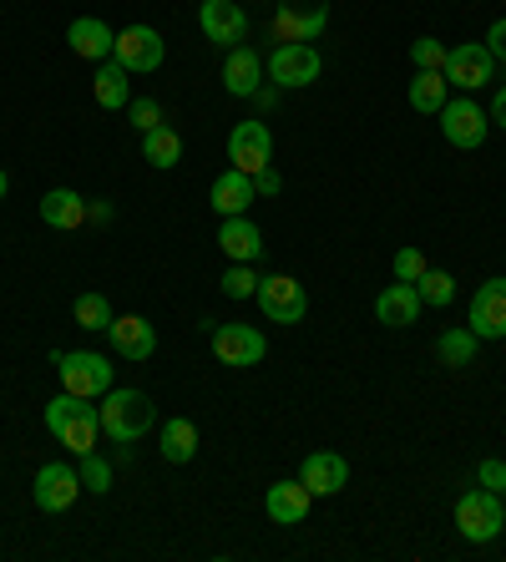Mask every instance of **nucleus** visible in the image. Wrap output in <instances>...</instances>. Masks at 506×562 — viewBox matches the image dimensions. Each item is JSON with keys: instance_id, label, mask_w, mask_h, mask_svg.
Returning a JSON list of instances; mask_svg holds the SVG:
<instances>
[{"instance_id": "obj_30", "label": "nucleus", "mask_w": 506, "mask_h": 562, "mask_svg": "<svg viewBox=\"0 0 506 562\" xmlns=\"http://www.w3.org/2000/svg\"><path fill=\"white\" fill-rule=\"evenodd\" d=\"M476 335L471 329H446L441 340H436V355H441V366H451V370H461V366H471L476 360Z\"/></svg>"}, {"instance_id": "obj_23", "label": "nucleus", "mask_w": 506, "mask_h": 562, "mask_svg": "<svg viewBox=\"0 0 506 562\" xmlns=\"http://www.w3.org/2000/svg\"><path fill=\"white\" fill-rule=\"evenodd\" d=\"M223 87H228V97H259L263 61L248 52V46H234V52H228V61H223Z\"/></svg>"}, {"instance_id": "obj_34", "label": "nucleus", "mask_w": 506, "mask_h": 562, "mask_svg": "<svg viewBox=\"0 0 506 562\" xmlns=\"http://www.w3.org/2000/svg\"><path fill=\"white\" fill-rule=\"evenodd\" d=\"M411 61H416V71H441L446 46L436 36H420V41H411Z\"/></svg>"}, {"instance_id": "obj_3", "label": "nucleus", "mask_w": 506, "mask_h": 562, "mask_svg": "<svg viewBox=\"0 0 506 562\" xmlns=\"http://www.w3.org/2000/svg\"><path fill=\"white\" fill-rule=\"evenodd\" d=\"M456 527H461L466 542H496L506 527V502L496 492H486V486H471L456 502Z\"/></svg>"}, {"instance_id": "obj_5", "label": "nucleus", "mask_w": 506, "mask_h": 562, "mask_svg": "<svg viewBox=\"0 0 506 562\" xmlns=\"http://www.w3.org/2000/svg\"><path fill=\"white\" fill-rule=\"evenodd\" d=\"M259 310L269 314L273 325H299L304 314H310V294H304V284L299 279H289V274H269V279H259Z\"/></svg>"}, {"instance_id": "obj_22", "label": "nucleus", "mask_w": 506, "mask_h": 562, "mask_svg": "<svg viewBox=\"0 0 506 562\" xmlns=\"http://www.w3.org/2000/svg\"><path fill=\"white\" fill-rule=\"evenodd\" d=\"M325 21H329V0L325 5H310V11H299V5H279V15H273V36H279V46L284 41H314L319 31H325Z\"/></svg>"}, {"instance_id": "obj_28", "label": "nucleus", "mask_w": 506, "mask_h": 562, "mask_svg": "<svg viewBox=\"0 0 506 562\" xmlns=\"http://www.w3.org/2000/svg\"><path fill=\"white\" fill-rule=\"evenodd\" d=\"M143 157L153 162V168H178L182 162V137L172 127H153V132H143Z\"/></svg>"}, {"instance_id": "obj_39", "label": "nucleus", "mask_w": 506, "mask_h": 562, "mask_svg": "<svg viewBox=\"0 0 506 562\" xmlns=\"http://www.w3.org/2000/svg\"><path fill=\"white\" fill-rule=\"evenodd\" d=\"M486 52H492L496 61H506V15H496L492 31H486Z\"/></svg>"}, {"instance_id": "obj_25", "label": "nucleus", "mask_w": 506, "mask_h": 562, "mask_svg": "<svg viewBox=\"0 0 506 562\" xmlns=\"http://www.w3.org/2000/svg\"><path fill=\"white\" fill-rule=\"evenodd\" d=\"M91 97L102 112H122L132 102V71L122 61H102V71L91 77Z\"/></svg>"}, {"instance_id": "obj_37", "label": "nucleus", "mask_w": 506, "mask_h": 562, "mask_svg": "<svg viewBox=\"0 0 506 562\" xmlns=\"http://www.w3.org/2000/svg\"><path fill=\"white\" fill-rule=\"evenodd\" d=\"M476 482L486 486V492H496V497H502V492H506V461L502 457H486L476 467Z\"/></svg>"}, {"instance_id": "obj_2", "label": "nucleus", "mask_w": 506, "mask_h": 562, "mask_svg": "<svg viewBox=\"0 0 506 562\" xmlns=\"http://www.w3.org/2000/svg\"><path fill=\"white\" fill-rule=\"evenodd\" d=\"M52 366L61 375V391L81 395V401H97L112 391V366L97 350H52Z\"/></svg>"}, {"instance_id": "obj_19", "label": "nucleus", "mask_w": 506, "mask_h": 562, "mask_svg": "<svg viewBox=\"0 0 506 562\" xmlns=\"http://www.w3.org/2000/svg\"><path fill=\"white\" fill-rule=\"evenodd\" d=\"M420 310H426V304H420L416 284H401V279H395V284H385V289L375 294V314H380V325H390V329L416 325Z\"/></svg>"}, {"instance_id": "obj_41", "label": "nucleus", "mask_w": 506, "mask_h": 562, "mask_svg": "<svg viewBox=\"0 0 506 562\" xmlns=\"http://www.w3.org/2000/svg\"><path fill=\"white\" fill-rule=\"evenodd\" d=\"M486 117H492L496 127H506V87H502V92H496V102H492V112H486Z\"/></svg>"}, {"instance_id": "obj_21", "label": "nucleus", "mask_w": 506, "mask_h": 562, "mask_svg": "<svg viewBox=\"0 0 506 562\" xmlns=\"http://www.w3.org/2000/svg\"><path fill=\"white\" fill-rule=\"evenodd\" d=\"M91 218V209H87V198L81 193H71V188H52V193L41 198V223L46 228H61V234H77L81 223Z\"/></svg>"}, {"instance_id": "obj_1", "label": "nucleus", "mask_w": 506, "mask_h": 562, "mask_svg": "<svg viewBox=\"0 0 506 562\" xmlns=\"http://www.w3.org/2000/svg\"><path fill=\"white\" fill-rule=\"evenodd\" d=\"M97 416H102V436H112L117 446H132L137 436L153 431L157 406H153V395H143V391H117V385H112V391L102 395Z\"/></svg>"}, {"instance_id": "obj_31", "label": "nucleus", "mask_w": 506, "mask_h": 562, "mask_svg": "<svg viewBox=\"0 0 506 562\" xmlns=\"http://www.w3.org/2000/svg\"><path fill=\"white\" fill-rule=\"evenodd\" d=\"M416 294H420V304H436V310H441V304L456 300V279L446 274V269H426V274L416 279Z\"/></svg>"}, {"instance_id": "obj_14", "label": "nucleus", "mask_w": 506, "mask_h": 562, "mask_svg": "<svg viewBox=\"0 0 506 562\" xmlns=\"http://www.w3.org/2000/svg\"><path fill=\"white\" fill-rule=\"evenodd\" d=\"M66 46H71L81 61H112V52H117V31L106 26L102 15H77L71 31H66Z\"/></svg>"}, {"instance_id": "obj_27", "label": "nucleus", "mask_w": 506, "mask_h": 562, "mask_svg": "<svg viewBox=\"0 0 506 562\" xmlns=\"http://www.w3.org/2000/svg\"><path fill=\"white\" fill-rule=\"evenodd\" d=\"M198 457V426L193 420L172 416L168 426H162V461H172V467H182V461Z\"/></svg>"}, {"instance_id": "obj_40", "label": "nucleus", "mask_w": 506, "mask_h": 562, "mask_svg": "<svg viewBox=\"0 0 506 562\" xmlns=\"http://www.w3.org/2000/svg\"><path fill=\"white\" fill-rule=\"evenodd\" d=\"M279 188H284V178L273 172V162H269V168H259V172H254V193L273 198V193H279Z\"/></svg>"}, {"instance_id": "obj_20", "label": "nucleus", "mask_w": 506, "mask_h": 562, "mask_svg": "<svg viewBox=\"0 0 506 562\" xmlns=\"http://www.w3.org/2000/svg\"><path fill=\"white\" fill-rule=\"evenodd\" d=\"M310 502H314V492L304 482H273L269 497H263V512H269L279 527H299L310 517Z\"/></svg>"}, {"instance_id": "obj_26", "label": "nucleus", "mask_w": 506, "mask_h": 562, "mask_svg": "<svg viewBox=\"0 0 506 562\" xmlns=\"http://www.w3.org/2000/svg\"><path fill=\"white\" fill-rule=\"evenodd\" d=\"M446 102H451V81H446V71H416V81H411V106L426 112V117H441Z\"/></svg>"}, {"instance_id": "obj_6", "label": "nucleus", "mask_w": 506, "mask_h": 562, "mask_svg": "<svg viewBox=\"0 0 506 562\" xmlns=\"http://www.w3.org/2000/svg\"><path fill=\"white\" fill-rule=\"evenodd\" d=\"M81 492H87V486H81V471L71 467V461H46V467L36 471V486H31V497H36L41 512L77 507Z\"/></svg>"}, {"instance_id": "obj_35", "label": "nucleus", "mask_w": 506, "mask_h": 562, "mask_svg": "<svg viewBox=\"0 0 506 562\" xmlns=\"http://www.w3.org/2000/svg\"><path fill=\"white\" fill-rule=\"evenodd\" d=\"M132 127L137 132H153V127H162V102L157 97H132Z\"/></svg>"}, {"instance_id": "obj_9", "label": "nucleus", "mask_w": 506, "mask_h": 562, "mask_svg": "<svg viewBox=\"0 0 506 562\" xmlns=\"http://www.w3.org/2000/svg\"><path fill=\"white\" fill-rule=\"evenodd\" d=\"M213 355H218L223 366H259L263 355H269V340H263L254 325H218L213 329Z\"/></svg>"}, {"instance_id": "obj_42", "label": "nucleus", "mask_w": 506, "mask_h": 562, "mask_svg": "<svg viewBox=\"0 0 506 562\" xmlns=\"http://www.w3.org/2000/svg\"><path fill=\"white\" fill-rule=\"evenodd\" d=\"M5 193H11V178H5V168H0V203H5Z\"/></svg>"}, {"instance_id": "obj_38", "label": "nucleus", "mask_w": 506, "mask_h": 562, "mask_svg": "<svg viewBox=\"0 0 506 562\" xmlns=\"http://www.w3.org/2000/svg\"><path fill=\"white\" fill-rule=\"evenodd\" d=\"M77 401H81V395H71V391H61V395H56V401H52V406H46V411H41V420H46V431H61V420L66 416H71V406H77Z\"/></svg>"}, {"instance_id": "obj_8", "label": "nucleus", "mask_w": 506, "mask_h": 562, "mask_svg": "<svg viewBox=\"0 0 506 562\" xmlns=\"http://www.w3.org/2000/svg\"><path fill=\"white\" fill-rule=\"evenodd\" d=\"M198 26H203V36H209L213 46H223V52H234V46L248 41V15L238 0H203Z\"/></svg>"}, {"instance_id": "obj_36", "label": "nucleus", "mask_w": 506, "mask_h": 562, "mask_svg": "<svg viewBox=\"0 0 506 562\" xmlns=\"http://www.w3.org/2000/svg\"><path fill=\"white\" fill-rule=\"evenodd\" d=\"M426 269H430V263H426V254H420V249H401V254H395V279H401V284H416Z\"/></svg>"}, {"instance_id": "obj_24", "label": "nucleus", "mask_w": 506, "mask_h": 562, "mask_svg": "<svg viewBox=\"0 0 506 562\" xmlns=\"http://www.w3.org/2000/svg\"><path fill=\"white\" fill-rule=\"evenodd\" d=\"M213 213H223V218H234V213H248V203H254V178L248 172H238V168H228V172H218L213 178Z\"/></svg>"}, {"instance_id": "obj_16", "label": "nucleus", "mask_w": 506, "mask_h": 562, "mask_svg": "<svg viewBox=\"0 0 506 562\" xmlns=\"http://www.w3.org/2000/svg\"><path fill=\"white\" fill-rule=\"evenodd\" d=\"M56 441H61L71 457H87V451H97V441H102V416H97V406H91V401H77V406H71V416L61 420Z\"/></svg>"}, {"instance_id": "obj_4", "label": "nucleus", "mask_w": 506, "mask_h": 562, "mask_svg": "<svg viewBox=\"0 0 506 562\" xmlns=\"http://www.w3.org/2000/svg\"><path fill=\"white\" fill-rule=\"evenodd\" d=\"M269 81L273 87H284V92H294V87H314L319 81V71H325V56L314 52L310 41H284V46H273L269 56Z\"/></svg>"}, {"instance_id": "obj_43", "label": "nucleus", "mask_w": 506, "mask_h": 562, "mask_svg": "<svg viewBox=\"0 0 506 562\" xmlns=\"http://www.w3.org/2000/svg\"><path fill=\"white\" fill-rule=\"evenodd\" d=\"M502 497H506V492H502Z\"/></svg>"}, {"instance_id": "obj_7", "label": "nucleus", "mask_w": 506, "mask_h": 562, "mask_svg": "<svg viewBox=\"0 0 506 562\" xmlns=\"http://www.w3.org/2000/svg\"><path fill=\"white\" fill-rule=\"evenodd\" d=\"M466 329L476 340H506V279H486V284L471 294Z\"/></svg>"}, {"instance_id": "obj_33", "label": "nucleus", "mask_w": 506, "mask_h": 562, "mask_svg": "<svg viewBox=\"0 0 506 562\" xmlns=\"http://www.w3.org/2000/svg\"><path fill=\"white\" fill-rule=\"evenodd\" d=\"M223 294H228V300H254V294H259V274H254V263H234V269L223 274Z\"/></svg>"}, {"instance_id": "obj_10", "label": "nucleus", "mask_w": 506, "mask_h": 562, "mask_svg": "<svg viewBox=\"0 0 506 562\" xmlns=\"http://www.w3.org/2000/svg\"><path fill=\"white\" fill-rule=\"evenodd\" d=\"M269 157H273V132L263 127V122H238L234 132H228V162H234L238 172H254L269 168Z\"/></svg>"}, {"instance_id": "obj_15", "label": "nucleus", "mask_w": 506, "mask_h": 562, "mask_svg": "<svg viewBox=\"0 0 506 562\" xmlns=\"http://www.w3.org/2000/svg\"><path fill=\"white\" fill-rule=\"evenodd\" d=\"M299 482L310 486L314 497H335V492H345V482H350V461L335 457V451H310L304 467H299Z\"/></svg>"}, {"instance_id": "obj_18", "label": "nucleus", "mask_w": 506, "mask_h": 562, "mask_svg": "<svg viewBox=\"0 0 506 562\" xmlns=\"http://www.w3.org/2000/svg\"><path fill=\"white\" fill-rule=\"evenodd\" d=\"M106 335H112V350H117L122 360H153V350H157V335L143 314H117Z\"/></svg>"}, {"instance_id": "obj_13", "label": "nucleus", "mask_w": 506, "mask_h": 562, "mask_svg": "<svg viewBox=\"0 0 506 562\" xmlns=\"http://www.w3.org/2000/svg\"><path fill=\"white\" fill-rule=\"evenodd\" d=\"M162 36H157L153 26H127L117 31V52H112V61H122L127 71H157L162 66Z\"/></svg>"}, {"instance_id": "obj_11", "label": "nucleus", "mask_w": 506, "mask_h": 562, "mask_svg": "<svg viewBox=\"0 0 506 562\" xmlns=\"http://www.w3.org/2000/svg\"><path fill=\"white\" fill-rule=\"evenodd\" d=\"M446 81H456V87H466V92H476V87H486L496 71V56L486 52V41H466V46H456V52H446Z\"/></svg>"}, {"instance_id": "obj_32", "label": "nucleus", "mask_w": 506, "mask_h": 562, "mask_svg": "<svg viewBox=\"0 0 506 562\" xmlns=\"http://www.w3.org/2000/svg\"><path fill=\"white\" fill-rule=\"evenodd\" d=\"M77 471H81V486H87L91 497H106V492H112V467H106L102 451H87Z\"/></svg>"}, {"instance_id": "obj_17", "label": "nucleus", "mask_w": 506, "mask_h": 562, "mask_svg": "<svg viewBox=\"0 0 506 562\" xmlns=\"http://www.w3.org/2000/svg\"><path fill=\"white\" fill-rule=\"evenodd\" d=\"M218 249L228 254L234 263H259V254H263L259 223L248 218V213H234V218H223V228H218Z\"/></svg>"}, {"instance_id": "obj_29", "label": "nucleus", "mask_w": 506, "mask_h": 562, "mask_svg": "<svg viewBox=\"0 0 506 562\" xmlns=\"http://www.w3.org/2000/svg\"><path fill=\"white\" fill-rule=\"evenodd\" d=\"M71 314H77V325H81V329H91V335L112 329V319H117V314H112V304H106V294H97V289H91V294H77Z\"/></svg>"}, {"instance_id": "obj_12", "label": "nucleus", "mask_w": 506, "mask_h": 562, "mask_svg": "<svg viewBox=\"0 0 506 562\" xmlns=\"http://www.w3.org/2000/svg\"><path fill=\"white\" fill-rule=\"evenodd\" d=\"M486 112H481L471 97H456V102L441 106V132H446V143L451 147H481L486 143Z\"/></svg>"}]
</instances>
